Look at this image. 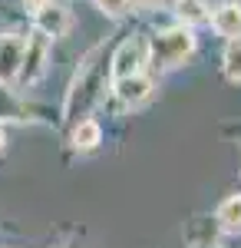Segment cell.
I'll list each match as a JSON object with an SVG mask.
<instances>
[{"label": "cell", "instance_id": "9", "mask_svg": "<svg viewBox=\"0 0 241 248\" xmlns=\"http://www.w3.org/2000/svg\"><path fill=\"white\" fill-rule=\"evenodd\" d=\"M218 225L225 232H238L241 229V195H231L218 205Z\"/></svg>", "mask_w": 241, "mask_h": 248}, {"label": "cell", "instance_id": "10", "mask_svg": "<svg viewBox=\"0 0 241 248\" xmlns=\"http://www.w3.org/2000/svg\"><path fill=\"white\" fill-rule=\"evenodd\" d=\"M222 66H225V77L231 79V83H241V37L228 40L225 57H222Z\"/></svg>", "mask_w": 241, "mask_h": 248}, {"label": "cell", "instance_id": "2", "mask_svg": "<svg viewBox=\"0 0 241 248\" xmlns=\"http://www.w3.org/2000/svg\"><path fill=\"white\" fill-rule=\"evenodd\" d=\"M46 60H50V37L33 33L23 43V57H20V73L17 79L23 86H33L43 73H46Z\"/></svg>", "mask_w": 241, "mask_h": 248}, {"label": "cell", "instance_id": "12", "mask_svg": "<svg viewBox=\"0 0 241 248\" xmlns=\"http://www.w3.org/2000/svg\"><path fill=\"white\" fill-rule=\"evenodd\" d=\"M96 3H99V10L109 14V17H122V14L129 10V0H96Z\"/></svg>", "mask_w": 241, "mask_h": 248}, {"label": "cell", "instance_id": "1", "mask_svg": "<svg viewBox=\"0 0 241 248\" xmlns=\"http://www.w3.org/2000/svg\"><path fill=\"white\" fill-rule=\"evenodd\" d=\"M146 50H149V63H152L155 70H175V66H182V63L192 57V50H195V33H192L188 27H172V30L155 33V37L146 43Z\"/></svg>", "mask_w": 241, "mask_h": 248}, {"label": "cell", "instance_id": "11", "mask_svg": "<svg viewBox=\"0 0 241 248\" xmlns=\"http://www.w3.org/2000/svg\"><path fill=\"white\" fill-rule=\"evenodd\" d=\"M208 17L202 0H179V20L182 23H202Z\"/></svg>", "mask_w": 241, "mask_h": 248}, {"label": "cell", "instance_id": "13", "mask_svg": "<svg viewBox=\"0 0 241 248\" xmlns=\"http://www.w3.org/2000/svg\"><path fill=\"white\" fill-rule=\"evenodd\" d=\"M136 3H142V7H162L166 0H136Z\"/></svg>", "mask_w": 241, "mask_h": 248}, {"label": "cell", "instance_id": "5", "mask_svg": "<svg viewBox=\"0 0 241 248\" xmlns=\"http://www.w3.org/2000/svg\"><path fill=\"white\" fill-rule=\"evenodd\" d=\"M33 20H37V33H43V37H50V40L63 37L70 30V14L60 3H50V0L33 14Z\"/></svg>", "mask_w": 241, "mask_h": 248}, {"label": "cell", "instance_id": "8", "mask_svg": "<svg viewBox=\"0 0 241 248\" xmlns=\"http://www.w3.org/2000/svg\"><path fill=\"white\" fill-rule=\"evenodd\" d=\"M99 139H103V129H99V123H93V119H83L73 129V146L83 149V153H86V149H96Z\"/></svg>", "mask_w": 241, "mask_h": 248}, {"label": "cell", "instance_id": "4", "mask_svg": "<svg viewBox=\"0 0 241 248\" xmlns=\"http://www.w3.org/2000/svg\"><path fill=\"white\" fill-rule=\"evenodd\" d=\"M23 43H27V37H20V33H0V83L17 79Z\"/></svg>", "mask_w": 241, "mask_h": 248}, {"label": "cell", "instance_id": "3", "mask_svg": "<svg viewBox=\"0 0 241 248\" xmlns=\"http://www.w3.org/2000/svg\"><path fill=\"white\" fill-rule=\"evenodd\" d=\"M149 60V50H146V40H126L116 57H112V79H122V77H136L139 66Z\"/></svg>", "mask_w": 241, "mask_h": 248}, {"label": "cell", "instance_id": "7", "mask_svg": "<svg viewBox=\"0 0 241 248\" xmlns=\"http://www.w3.org/2000/svg\"><path fill=\"white\" fill-rule=\"evenodd\" d=\"M211 27L228 40L241 37V3H222L211 17Z\"/></svg>", "mask_w": 241, "mask_h": 248}, {"label": "cell", "instance_id": "14", "mask_svg": "<svg viewBox=\"0 0 241 248\" xmlns=\"http://www.w3.org/2000/svg\"><path fill=\"white\" fill-rule=\"evenodd\" d=\"M3 146H7V136L0 133V153H3Z\"/></svg>", "mask_w": 241, "mask_h": 248}, {"label": "cell", "instance_id": "6", "mask_svg": "<svg viewBox=\"0 0 241 248\" xmlns=\"http://www.w3.org/2000/svg\"><path fill=\"white\" fill-rule=\"evenodd\" d=\"M116 96H119L122 106H142L149 96H152V79L142 77V73L116 79Z\"/></svg>", "mask_w": 241, "mask_h": 248}]
</instances>
